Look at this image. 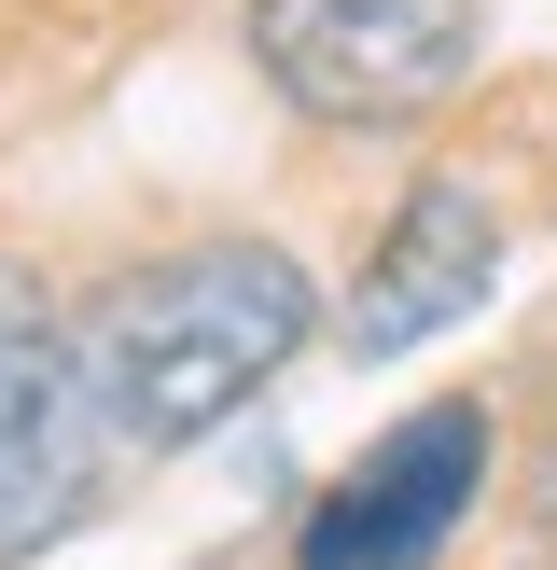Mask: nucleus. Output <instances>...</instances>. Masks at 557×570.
<instances>
[{"instance_id":"1","label":"nucleus","mask_w":557,"mask_h":570,"mask_svg":"<svg viewBox=\"0 0 557 570\" xmlns=\"http://www.w3.org/2000/svg\"><path fill=\"white\" fill-rule=\"evenodd\" d=\"M306 321H321V293H306V265L278 237H195L167 265L111 278L70 334H84V376L111 404V445H154L167 460V445L223 432L306 348Z\"/></svg>"},{"instance_id":"2","label":"nucleus","mask_w":557,"mask_h":570,"mask_svg":"<svg viewBox=\"0 0 557 570\" xmlns=\"http://www.w3.org/2000/svg\"><path fill=\"white\" fill-rule=\"evenodd\" d=\"M251 70L306 126H418L473 70V0H251Z\"/></svg>"},{"instance_id":"3","label":"nucleus","mask_w":557,"mask_h":570,"mask_svg":"<svg viewBox=\"0 0 557 570\" xmlns=\"http://www.w3.org/2000/svg\"><path fill=\"white\" fill-rule=\"evenodd\" d=\"M473 488H488V404H418L321 488V515L293 529V570H432Z\"/></svg>"},{"instance_id":"4","label":"nucleus","mask_w":557,"mask_h":570,"mask_svg":"<svg viewBox=\"0 0 557 570\" xmlns=\"http://www.w3.org/2000/svg\"><path fill=\"white\" fill-rule=\"evenodd\" d=\"M98 460H111V404L84 376V334L14 321L0 334V570H28L98 501Z\"/></svg>"},{"instance_id":"5","label":"nucleus","mask_w":557,"mask_h":570,"mask_svg":"<svg viewBox=\"0 0 557 570\" xmlns=\"http://www.w3.org/2000/svg\"><path fill=\"white\" fill-rule=\"evenodd\" d=\"M488 293H501V209H488V181L432 167V181L390 209V237L362 250L334 334H349V362H404V348H432V334H460Z\"/></svg>"},{"instance_id":"6","label":"nucleus","mask_w":557,"mask_h":570,"mask_svg":"<svg viewBox=\"0 0 557 570\" xmlns=\"http://www.w3.org/2000/svg\"><path fill=\"white\" fill-rule=\"evenodd\" d=\"M14 321H28V306H14V265H0V334H14Z\"/></svg>"},{"instance_id":"7","label":"nucleus","mask_w":557,"mask_h":570,"mask_svg":"<svg viewBox=\"0 0 557 570\" xmlns=\"http://www.w3.org/2000/svg\"><path fill=\"white\" fill-rule=\"evenodd\" d=\"M544 529H557V460H544Z\"/></svg>"}]
</instances>
